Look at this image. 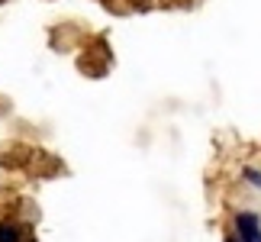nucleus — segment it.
Listing matches in <instances>:
<instances>
[{"instance_id":"nucleus-1","label":"nucleus","mask_w":261,"mask_h":242,"mask_svg":"<svg viewBox=\"0 0 261 242\" xmlns=\"http://www.w3.org/2000/svg\"><path fill=\"white\" fill-rule=\"evenodd\" d=\"M239 226V236H242V242H261V229H258V220L252 213H242L236 220Z\"/></svg>"},{"instance_id":"nucleus-2","label":"nucleus","mask_w":261,"mask_h":242,"mask_svg":"<svg viewBox=\"0 0 261 242\" xmlns=\"http://www.w3.org/2000/svg\"><path fill=\"white\" fill-rule=\"evenodd\" d=\"M0 242H19V229L10 223H0Z\"/></svg>"}]
</instances>
